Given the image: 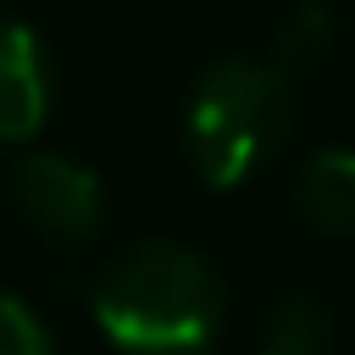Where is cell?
<instances>
[{"label": "cell", "mask_w": 355, "mask_h": 355, "mask_svg": "<svg viewBox=\"0 0 355 355\" xmlns=\"http://www.w3.org/2000/svg\"><path fill=\"white\" fill-rule=\"evenodd\" d=\"M294 133V78L277 61L227 55L200 72L183 105V155L211 189H239L277 161Z\"/></svg>", "instance_id": "obj_2"}, {"label": "cell", "mask_w": 355, "mask_h": 355, "mask_svg": "<svg viewBox=\"0 0 355 355\" xmlns=\"http://www.w3.org/2000/svg\"><path fill=\"white\" fill-rule=\"evenodd\" d=\"M333 349L338 322L316 294H283L255 327V355H333Z\"/></svg>", "instance_id": "obj_6"}, {"label": "cell", "mask_w": 355, "mask_h": 355, "mask_svg": "<svg viewBox=\"0 0 355 355\" xmlns=\"http://www.w3.org/2000/svg\"><path fill=\"white\" fill-rule=\"evenodd\" d=\"M50 50L33 28L0 17V144H28L50 111Z\"/></svg>", "instance_id": "obj_4"}, {"label": "cell", "mask_w": 355, "mask_h": 355, "mask_svg": "<svg viewBox=\"0 0 355 355\" xmlns=\"http://www.w3.org/2000/svg\"><path fill=\"white\" fill-rule=\"evenodd\" d=\"M89 311L116 355H211L227 327V288L200 250L139 239L100 266Z\"/></svg>", "instance_id": "obj_1"}, {"label": "cell", "mask_w": 355, "mask_h": 355, "mask_svg": "<svg viewBox=\"0 0 355 355\" xmlns=\"http://www.w3.org/2000/svg\"><path fill=\"white\" fill-rule=\"evenodd\" d=\"M0 355H55L39 311L22 305V300L6 294V288H0Z\"/></svg>", "instance_id": "obj_8"}, {"label": "cell", "mask_w": 355, "mask_h": 355, "mask_svg": "<svg viewBox=\"0 0 355 355\" xmlns=\"http://www.w3.org/2000/svg\"><path fill=\"white\" fill-rule=\"evenodd\" d=\"M294 211L316 233H355V150L327 144L294 172Z\"/></svg>", "instance_id": "obj_5"}, {"label": "cell", "mask_w": 355, "mask_h": 355, "mask_svg": "<svg viewBox=\"0 0 355 355\" xmlns=\"http://www.w3.org/2000/svg\"><path fill=\"white\" fill-rule=\"evenodd\" d=\"M11 205H17V216L33 233H44L55 244H83V239H94L105 227V189H100V178L83 161L61 155V150L17 155V166H11Z\"/></svg>", "instance_id": "obj_3"}, {"label": "cell", "mask_w": 355, "mask_h": 355, "mask_svg": "<svg viewBox=\"0 0 355 355\" xmlns=\"http://www.w3.org/2000/svg\"><path fill=\"white\" fill-rule=\"evenodd\" d=\"M333 44H338V11L322 6V0H305V6H294V11L277 22L266 61H277L288 78H300V72L322 67V61L333 55Z\"/></svg>", "instance_id": "obj_7"}]
</instances>
